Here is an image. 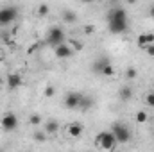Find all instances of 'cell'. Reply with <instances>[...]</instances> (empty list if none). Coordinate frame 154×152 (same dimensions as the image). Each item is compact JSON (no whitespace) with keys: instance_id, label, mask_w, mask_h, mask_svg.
Listing matches in <instances>:
<instances>
[{"instance_id":"cell-23","label":"cell","mask_w":154,"mask_h":152,"mask_svg":"<svg viewBox=\"0 0 154 152\" xmlns=\"http://www.w3.org/2000/svg\"><path fill=\"white\" fill-rule=\"evenodd\" d=\"M43 95H45L47 99H52V97L56 95V88H54L52 84H48V86H45V90H43Z\"/></svg>"},{"instance_id":"cell-9","label":"cell","mask_w":154,"mask_h":152,"mask_svg":"<svg viewBox=\"0 0 154 152\" xmlns=\"http://www.w3.org/2000/svg\"><path fill=\"white\" fill-rule=\"evenodd\" d=\"M54 54H56V57H59V59H70V57L74 56V50H72V47H70L68 43H63V45H59V47L54 48Z\"/></svg>"},{"instance_id":"cell-10","label":"cell","mask_w":154,"mask_h":152,"mask_svg":"<svg viewBox=\"0 0 154 152\" xmlns=\"http://www.w3.org/2000/svg\"><path fill=\"white\" fill-rule=\"evenodd\" d=\"M154 43V34L152 32H143V34H140L138 38H136V45L140 47V48H147L149 45H152Z\"/></svg>"},{"instance_id":"cell-8","label":"cell","mask_w":154,"mask_h":152,"mask_svg":"<svg viewBox=\"0 0 154 152\" xmlns=\"http://www.w3.org/2000/svg\"><path fill=\"white\" fill-rule=\"evenodd\" d=\"M5 82H7V90H11V91H14V90H18L22 84H23V79L20 74H16V72H11L7 79H5Z\"/></svg>"},{"instance_id":"cell-1","label":"cell","mask_w":154,"mask_h":152,"mask_svg":"<svg viewBox=\"0 0 154 152\" xmlns=\"http://www.w3.org/2000/svg\"><path fill=\"white\" fill-rule=\"evenodd\" d=\"M108 27L113 34H124L129 29V20H127V11L124 7H113L108 13Z\"/></svg>"},{"instance_id":"cell-20","label":"cell","mask_w":154,"mask_h":152,"mask_svg":"<svg viewBox=\"0 0 154 152\" xmlns=\"http://www.w3.org/2000/svg\"><path fill=\"white\" fill-rule=\"evenodd\" d=\"M91 106H93V99L84 95V97H82V102H81V108H79V109H90Z\"/></svg>"},{"instance_id":"cell-28","label":"cell","mask_w":154,"mask_h":152,"mask_svg":"<svg viewBox=\"0 0 154 152\" xmlns=\"http://www.w3.org/2000/svg\"><path fill=\"white\" fill-rule=\"evenodd\" d=\"M149 16H151V18H154V4L149 7Z\"/></svg>"},{"instance_id":"cell-15","label":"cell","mask_w":154,"mask_h":152,"mask_svg":"<svg viewBox=\"0 0 154 152\" xmlns=\"http://www.w3.org/2000/svg\"><path fill=\"white\" fill-rule=\"evenodd\" d=\"M32 140H34L36 143H45V141H47V132L41 131V129H34V132H32Z\"/></svg>"},{"instance_id":"cell-2","label":"cell","mask_w":154,"mask_h":152,"mask_svg":"<svg viewBox=\"0 0 154 152\" xmlns=\"http://www.w3.org/2000/svg\"><path fill=\"white\" fill-rule=\"evenodd\" d=\"M95 145H97V149H100V150H113L116 147V138L115 134L111 132V131H104V132H100V134H97V138H95Z\"/></svg>"},{"instance_id":"cell-22","label":"cell","mask_w":154,"mask_h":152,"mask_svg":"<svg viewBox=\"0 0 154 152\" xmlns=\"http://www.w3.org/2000/svg\"><path fill=\"white\" fill-rule=\"evenodd\" d=\"M125 77H127L129 81L136 79V77H138V70H136L134 66H127V70H125Z\"/></svg>"},{"instance_id":"cell-31","label":"cell","mask_w":154,"mask_h":152,"mask_svg":"<svg viewBox=\"0 0 154 152\" xmlns=\"http://www.w3.org/2000/svg\"><path fill=\"white\" fill-rule=\"evenodd\" d=\"M70 152H74V150H70Z\"/></svg>"},{"instance_id":"cell-18","label":"cell","mask_w":154,"mask_h":152,"mask_svg":"<svg viewBox=\"0 0 154 152\" xmlns=\"http://www.w3.org/2000/svg\"><path fill=\"white\" fill-rule=\"evenodd\" d=\"M134 120H136V123H147V122H149V114H147V111L140 109V111L136 113V116H134Z\"/></svg>"},{"instance_id":"cell-7","label":"cell","mask_w":154,"mask_h":152,"mask_svg":"<svg viewBox=\"0 0 154 152\" xmlns=\"http://www.w3.org/2000/svg\"><path fill=\"white\" fill-rule=\"evenodd\" d=\"M2 129L5 131V132H13L16 127H18V118H16V114L14 113H5L2 116Z\"/></svg>"},{"instance_id":"cell-12","label":"cell","mask_w":154,"mask_h":152,"mask_svg":"<svg viewBox=\"0 0 154 152\" xmlns=\"http://www.w3.org/2000/svg\"><path fill=\"white\" fill-rule=\"evenodd\" d=\"M108 65H111V61H109L108 57H99V59H95V63L91 65V72L97 74V75H100L102 70H104Z\"/></svg>"},{"instance_id":"cell-3","label":"cell","mask_w":154,"mask_h":152,"mask_svg":"<svg viewBox=\"0 0 154 152\" xmlns=\"http://www.w3.org/2000/svg\"><path fill=\"white\" fill-rule=\"evenodd\" d=\"M47 43L52 45L54 48L59 47V45H63V43H66V34H65V31H63L59 25H52V27L48 29V32H47Z\"/></svg>"},{"instance_id":"cell-19","label":"cell","mask_w":154,"mask_h":152,"mask_svg":"<svg viewBox=\"0 0 154 152\" xmlns=\"http://www.w3.org/2000/svg\"><path fill=\"white\" fill-rule=\"evenodd\" d=\"M70 47H72V50L74 52H81L82 48H84V43L82 41H79V39H70V41H66Z\"/></svg>"},{"instance_id":"cell-14","label":"cell","mask_w":154,"mask_h":152,"mask_svg":"<svg viewBox=\"0 0 154 152\" xmlns=\"http://www.w3.org/2000/svg\"><path fill=\"white\" fill-rule=\"evenodd\" d=\"M118 99H120L122 102H129V100L133 99V90H131V86H122V88L118 90Z\"/></svg>"},{"instance_id":"cell-25","label":"cell","mask_w":154,"mask_h":152,"mask_svg":"<svg viewBox=\"0 0 154 152\" xmlns=\"http://www.w3.org/2000/svg\"><path fill=\"white\" fill-rule=\"evenodd\" d=\"M82 32H84V34H95V25H93V23H86V25L82 27Z\"/></svg>"},{"instance_id":"cell-30","label":"cell","mask_w":154,"mask_h":152,"mask_svg":"<svg viewBox=\"0 0 154 152\" xmlns=\"http://www.w3.org/2000/svg\"><path fill=\"white\" fill-rule=\"evenodd\" d=\"M2 84H4V79H2V77H0V86H2Z\"/></svg>"},{"instance_id":"cell-27","label":"cell","mask_w":154,"mask_h":152,"mask_svg":"<svg viewBox=\"0 0 154 152\" xmlns=\"http://www.w3.org/2000/svg\"><path fill=\"white\" fill-rule=\"evenodd\" d=\"M145 52H147V56H149V57H154V43H152V45H149V47L145 48Z\"/></svg>"},{"instance_id":"cell-24","label":"cell","mask_w":154,"mask_h":152,"mask_svg":"<svg viewBox=\"0 0 154 152\" xmlns=\"http://www.w3.org/2000/svg\"><path fill=\"white\" fill-rule=\"evenodd\" d=\"M100 75L113 77V75H115V66H113V65H108V66H106V68L102 70V74H100Z\"/></svg>"},{"instance_id":"cell-11","label":"cell","mask_w":154,"mask_h":152,"mask_svg":"<svg viewBox=\"0 0 154 152\" xmlns=\"http://www.w3.org/2000/svg\"><path fill=\"white\" fill-rule=\"evenodd\" d=\"M66 132L72 136V138H81L82 132H84V125L81 122H72L68 127H66Z\"/></svg>"},{"instance_id":"cell-16","label":"cell","mask_w":154,"mask_h":152,"mask_svg":"<svg viewBox=\"0 0 154 152\" xmlns=\"http://www.w3.org/2000/svg\"><path fill=\"white\" fill-rule=\"evenodd\" d=\"M63 22H65V23H75L77 14L74 11H65V13H63Z\"/></svg>"},{"instance_id":"cell-13","label":"cell","mask_w":154,"mask_h":152,"mask_svg":"<svg viewBox=\"0 0 154 152\" xmlns=\"http://www.w3.org/2000/svg\"><path fill=\"white\" fill-rule=\"evenodd\" d=\"M43 131L47 132V136H50V134H56V132H59V129H61V123L57 122V120H54V118H50V120H47L45 123H43Z\"/></svg>"},{"instance_id":"cell-21","label":"cell","mask_w":154,"mask_h":152,"mask_svg":"<svg viewBox=\"0 0 154 152\" xmlns=\"http://www.w3.org/2000/svg\"><path fill=\"white\" fill-rule=\"evenodd\" d=\"M36 13H38V16H47V14L50 13V7H48V4H39L38 9H36Z\"/></svg>"},{"instance_id":"cell-26","label":"cell","mask_w":154,"mask_h":152,"mask_svg":"<svg viewBox=\"0 0 154 152\" xmlns=\"http://www.w3.org/2000/svg\"><path fill=\"white\" fill-rule=\"evenodd\" d=\"M145 104H147L149 108H154V91H151V93L145 95Z\"/></svg>"},{"instance_id":"cell-5","label":"cell","mask_w":154,"mask_h":152,"mask_svg":"<svg viewBox=\"0 0 154 152\" xmlns=\"http://www.w3.org/2000/svg\"><path fill=\"white\" fill-rule=\"evenodd\" d=\"M111 132L115 134L116 143H127L131 140V131H129V127L125 123H120V122L113 123L111 125Z\"/></svg>"},{"instance_id":"cell-29","label":"cell","mask_w":154,"mask_h":152,"mask_svg":"<svg viewBox=\"0 0 154 152\" xmlns=\"http://www.w3.org/2000/svg\"><path fill=\"white\" fill-rule=\"evenodd\" d=\"M2 57H4V52H2V47H0V61H2Z\"/></svg>"},{"instance_id":"cell-6","label":"cell","mask_w":154,"mask_h":152,"mask_svg":"<svg viewBox=\"0 0 154 152\" xmlns=\"http://www.w3.org/2000/svg\"><path fill=\"white\" fill-rule=\"evenodd\" d=\"M82 93H77V91H70V93H66L65 95V99H63V104H65V108L66 109H79L81 108V102H82Z\"/></svg>"},{"instance_id":"cell-4","label":"cell","mask_w":154,"mask_h":152,"mask_svg":"<svg viewBox=\"0 0 154 152\" xmlns=\"http://www.w3.org/2000/svg\"><path fill=\"white\" fill-rule=\"evenodd\" d=\"M18 16V7L16 5H2L0 7V25L7 27L9 23H13Z\"/></svg>"},{"instance_id":"cell-17","label":"cell","mask_w":154,"mask_h":152,"mask_svg":"<svg viewBox=\"0 0 154 152\" xmlns=\"http://www.w3.org/2000/svg\"><path fill=\"white\" fill-rule=\"evenodd\" d=\"M29 123H31L32 127H39V125L43 123V120H41V114H39V113L29 114Z\"/></svg>"}]
</instances>
